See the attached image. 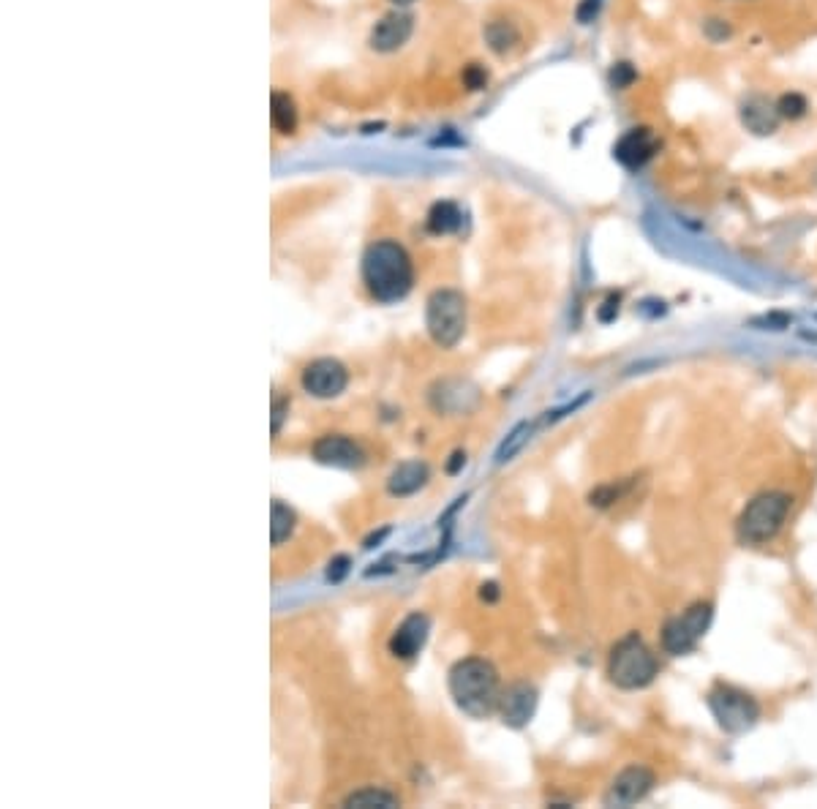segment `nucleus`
Segmentation results:
<instances>
[{
	"instance_id": "14",
	"label": "nucleus",
	"mask_w": 817,
	"mask_h": 809,
	"mask_svg": "<svg viewBox=\"0 0 817 809\" xmlns=\"http://www.w3.org/2000/svg\"><path fill=\"white\" fill-rule=\"evenodd\" d=\"M412 17L393 11L382 20L376 22V28L371 30V47L376 52H395L398 47H404L409 36H412Z\"/></svg>"
},
{
	"instance_id": "1",
	"label": "nucleus",
	"mask_w": 817,
	"mask_h": 809,
	"mask_svg": "<svg viewBox=\"0 0 817 809\" xmlns=\"http://www.w3.org/2000/svg\"><path fill=\"white\" fill-rule=\"evenodd\" d=\"M363 284L379 303H398L412 292L414 265L395 240H376L363 254Z\"/></svg>"
},
{
	"instance_id": "20",
	"label": "nucleus",
	"mask_w": 817,
	"mask_h": 809,
	"mask_svg": "<svg viewBox=\"0 0 817 809\" xmlns=\"http://www.w3.org/2000/svg\"><path fill=\"white\" fill-rule=\"evenodd\" d=\"M270 537H273V545H284L289 537H292V532H295L297 526V515L295 510L289 507V504H284L281 499H276L273 502V507H270Z\"/></svg>"
},
{
	"instance_id": "5",
	"label": "nucleus",
	"mask_w": 817,
	"mask_h": 809,
	"mask_svg": "<svg viewBox=\"0 0 817 809\" xmlns=\"http://www.w3.org/2000/svg\"><path fill=\"white\" fill-rule=\"evenodd\" d=\"M425 327L436 346L453 349L466 333V297L458 289H436L425 306Z\"/></svg>"
},
{
	"instance_id": "22",
	"label": "nucleus",
	"mask_w": 817,
	"mask_h": 809,
	"mask_svg": "<svg viewBox=\"0 0 817 809\" xmlns=\"http://www.w3.org/2000/svg\"><path fill=\"white\" fill-rule=\"evenodd\" d=\"M777 109L782 120H798L807 115L809 101L801 93H782L777 99Z\"/></svg>"
},
{
	"instance_id": "17",
	"label": "nucleus",
	"mask_w": 817,
	"mask_h": 809,
	"mask_svg": "<svg viewBox=\"0 0 817 809\" xmlns=\"http://www.w3.org/2000/svg\"><path fill=\"white\" fill-rule=\"evenodd\" d=\"M425 224H428L431 235H453L463 227V213L455 202H436L434 208L428 210Z\"/></svg>"
},
{
	"instance_id": "27",
	"label": "nucleus",
	"mask_w": 817,
	"mask_h": 809,
	"mask_svg": "<svg viewBox=\"0 0 817 809\" xmlns=\"http://www.w3.org/2000/svg\"><path fill=\"white\" fill-rule=\"evenodd\" d=\"M733 33L728 25V20H709L706 22V36H709L711 41H725Z\"/></svg>"
},
{
	"instance_id": "10",
	"label": "nucleus",
	"mask_w": 817,
	"mask_h": 809,
	"mask_svg": "<svg viewBox=\"0 0 817 809\" xmlns=\"http://www.w3.org/2000/svg\"><path fill=\"white\" fill-rule=\"evenodd\" d=\"M314 461L335 469H360L365 464V450L346 434H325L319 436L311 447Z\"/></svg>"
},
{
	"instance_id": "24",
	"label": "nucleus",
	"mask_w": 817,
	"mask_h": 809,
	"mask_svg": "<svg viewBox=\"0 0 817 809\" xmlns=\"http://www.w3.org/2000/svg\"><path fill=\"white\" fill-rule=\"evenodd\" d=\"M635 79H638V71L632 69L630 63H616V66H613V71H611L613 88H619V90L630 88Z\"/></svg>"
},
{
	"instance_id": "16",
	"label": "nucleus",
	"mask_w": 817,
	"mask_h": 809,
	"mask_svg": "<svg viewBox=\"0 0 817 809\" xmlns=\"http://www.w3.org/2000/svg\"><path fill=\"white\" fill-rule=\"evenodd\" d=\"M431 480V469L425 461L420 458H412V461H404L393 469V474L387 477V491L393 496H412L417 494L420 488H425V483Z\"/></svg>"
},
{
	"instance_id": "23",
	"label": "nucleus",
	"mask_w": 817,
	"mask_h": 809,
	"mask_svg": "<svg viewBox=\"0 0 817 809\" xmlns=\"http://www.w3.org/2000/svg\"><path fill=\"white\" fill-rule=\"evenodd\" d=\"M529 431H532V428H529V423H521V425H518V428H515V431H512V434L507 436V442H504L502 447H499V453H496V461H499V464H504V461H510L512 455L518 453V450H521L523 444H526V439H529Z\"/></svg>"
},
{
	"instance_id": "13",
	"label": "nucleus",
	"mask_w": 817,
	"mask_h": 809,
	"mask_svg": "<svg viewBox=\"0 0 817 809\" xmlns=\"http://www.w3.org/2000/svg\"><path fill=\"white\" fill-rule=\"evenodd\" d=\"M428 632H431L428 616L420 611L409 613L404 622L398 624V630L393 632V638H390V652H393L398 660H412V657H417V654L423 652L425 641H428Z\"/></svg>"
},
{
	"instance_id": "2",
	"label": "nucleus",
	"mask_w": 817,
	"mask_h": 809,
	"mask_svg": "<svg viewBox=\"0 0 817 809\" xmlns=\"http://www.w3.org/2000/svg\"><path fill=\"white\" fill-rule=\"evenodd\" d=\"M447 687L453 695L455 706L474 720H485L493 711H499L502 698V679L493 662L483 657H466L458 660L447 673Z\"/></svg>"
},
{
	"instance_id": "12",
	"label": "nucleus",
	"mask_w": 817,
	"mask_h": 809,
	"mask_svg": "<svg viewBox=\"0 0 817 809\" xmlns=\"http://www.w3.org/2000/svg\"><path fill=\"white\" fill-rule=\"evenodd\" d=\"M657 150H660V139L654 137V131L630 129L619 142H616L613 156H616V161H619L624 169L638 172V169H643L649 164L651 158L657 156Z\"/></svg>"
},
{
	"instance_id": "4",
	"label": "nucleus",
	"mask_w": 817,
	"mask_h": 809,
	"mask_svg": "<svg viewBox=\"0 0 817 809\" xmlns=\"http://www.w3.org/2000/svg\"><path fill=\"white\" fill-rule=\"evenodd\" d=\"M793 499L782 491H763L741 510L736 534L744 545H766L785 526Z\"/></svg>"
},
{
	"instance_id": "3",
	"label": "nucleus",
	"mask_w": 817,
	"mask_h": 809,
	"mask_svg": "<svg viewBox=\"0 0 817 809\" xmlns=\"http://www.w3.org/2000/svg\"><path fill=\"white\" fill-rule=\"evenodd\" d=\"M657 673H660L657 654L651 652L638 632L621 638L608 654V679L619 690H643L657 679Z\"/></svg>"
},
{
	"instance_id": "29",
	"label": "nucleus",
	"mask_w": 817,
	"mask_h": 809,
	"mask_svg": "<svg viewBox=\"0 0 817 809\" xmlns=\"http://www.w3.org/2000/svg\"><path fill=\"white\" fill-rule=\"evenodd\" d=\"M597 11H600V0H583L581 9H578V20L586 25V22H591L597 17Z\"/></svg>"
},
{
	"instance_id": "6",
	"label": "nucleus",
	"mask_w": 817,
	"mask_h": 809,
	"mask_svg": "<svg viewBox=\"0 0 817 809\" xmlns=\"http://www.w3.org/2000/svg\"><path fill=\"white\" fill-rule=\"evenodd\" d=\"M709 709L719 728L730 736L752 731L760 720V703L749 692L730 684H717L709 692Z\"/></svg>"
},
{
	"instance_id": "8",
	"label": "nucleus",
	"mask_w": 817,
	"mask_h": 809,
	"mask_svg": "<svg viewBox=\"0 0 817 809\" xmlns=\"http://www.w3.org/2000/svg\"><path fill=\"white\" fill-rule=\"evenodd\" d=\"M300 385L308 395L314 398H338L349 385V371L344 363H338L333 357H319L311 360L303 374H300Z\"/></svg>"
},
{
	"instance_id": "25",
	"label": "nucleus",
	"mask_w": 817,
	"mask_h": 809,
	"mask_svg": "<svg viewBox=\"0 0 817 809\" xmlns=\"http://www.w3.org/2000/svg\"><path fill=\"white\" fill-rule=\"evenodd\" d=\"M463 82H466V88L469 90H483L485 85H488V71L474 63V66H469V69L463 71Z\"/></svg>"
},
{
	"instance_id": "26",
	"label": "nucleus",
	"mask_w": 817,
	"mask_h": 809,
	"mask_svg": "<svg viewBox=\"0 0 817 809\" xmlns=\"http://www.w3.org/2000/svg\"><path fill=\"white\" fill-rule=\"evenodd\" d=\"M286 412H289V398L284 395H276L273 398V436L281 434V425L286 420Z\"/></svg>"
},
{
	"instance_id": "21",
	"label": "nucleus",
	"mask_w": 817,
	"mask_h": 809,
	"mask_svg": "<svg viewBox=\"0 0 817 809\" xmlns=\"http://www.w3.org/2000/svg\"><path fill=\"white\" fill-rule=\"evenodd\" d=\"M401 804V799L398 796H393L390 790H382V788H363V790H355V793H349L344 799V807H398Z\"/></svg>"
},
{
	"instance_id": "31",
	"label": "nucleus",
	"mask_w": 817,
	"mask_h": 809,
	"mask_svg": "<svg viewBox=\"0 0 817 809\" xmlns=\"http://www.w3.org/2000/svg\"><path fill=\"white\" fill-rule=\"evenodd\" d=\"M390 3H395V6H409L412 0H390Z\"/></svg>"
},
{
	"instance_id": "30",
	"label": "nucleus",
	"mask_w": 817,
	"mask_h": 809,
	"mask_svg": "<svg viewBox=\"0 0 817 809\" xmlns=\"http://www.w3.org/2000/svg\"><path fill=\"white\" fill-rule=\"evenodd\" d=\"M453 458H455V461H453V464H450V472H458V469H461V466L466 464V455H463V453H455Z\"/></svg>"
},
{
	"instance_id": "19",
	"label": "nucleus",
	"mask_w": 817,
	"mask_h": 809,
	"mask_svg": "<svg viewBox=\"0 0 817 809\" xmlns=\"http://www.w3.org/2000/svg\"><path fill=\"white\" fill-rule=\"evenodd\" d=\"M270 120H273V129L278 134H292L297 129V107L289 93L276 90L273 99H270Z\"/></svg>"
},
{
	"instance_id": "18",
	"label": "nucleus",
	"mask_w": 817,
	"mask_h": 809,
	"mask_svg": "<svg viewBox=\"0 0 817 809\" xmlns=\"http://www.w3.org/2000/svg\"><path fill=\"white\" fill-rule=\"evenodd\" d=\"M485 41L493 55H510L521 44V30L507 20H493L485 25Z\"/></svg>"
},
{
	"instance_id": "9",
	"label": "nucleus",
	"mask_w": 817,
	"mask_h": 809,
	"mask_svg": "<svg viewBox=\"0 0 817 809\" xmlns=\"http://www.w3.org/2000/svg\"><path fill=\"white\" fill-rule=\"evenodd\" d=\"M657 785V777L654 771L646 769V766H627L624 771L616 774V780L611 782V788L605 793V807H632L649 796L651 790Z\"/></svg>"
},
{
	"instance_id": "15",
	"label": "nucleus",
	"mask_w": 817,
	"mask_h": 809,
	"mask_svg": "<svg viewBox=\"0 0 817 809\" xmlns=\"http://www.w3.org/2000/svg\"><path fill=\"white\" fill-rule=\"evenodd\" d=\"M779 109L777 101H768L766 96H749L744 104H741V123L747 126L752 134L758 137H768L774 134L779 126Z\"/></svg>"
},
{
	"instance_id": "7",
	"label": "nucleus",
	"mask_w": 817,
	"mask_h": 809,
	"mask_svg": "<svg viewBox=\"0 0 817 809\" xmlns=\"http://www.w3.org/2000/svg\"><path fill=\"white\" fill-rule=\"evenodd\" d=\"M714 619V605L711 602H692L690 608L679 616H673L662 627V649L670 657H684L698 649L703 635L709 632Z\"/></svg>"
},
{
	"instance_id": "11",
	"label": "nucleus",
	"mask_w": 817,
	"mask_h": 809,
	"mask_svg": "<svg viewBox=\"0 0 817 809\" xmlns=\"http://www.w3.org/2000/svg\"><path fill=\"white\" fill-rule=\"evenodd\" d=\"M537 703H540V695L534 690L532 684L526 681H518L512 684L507 690H502V698H499V717L507 728H526L532 722L534 711H537Z\"/></svg>"
},
{
	"instance_id": "28",
	"label": "nucleus",
	"mask_w": 817,
	"mask_h": 809,
	"mask_svg": "<svg viewBox=\"0 0 817 809\" xmlns=\"http://www.w3.org/2000/svg\"><path fill=\"white\" fill-rule=\"evenodd\" d=\"M349 556H338V559H333V562H330V570H327V581H333V583H338V581H344V575L349 573Z\"/></svg>"
}]
</instances>
